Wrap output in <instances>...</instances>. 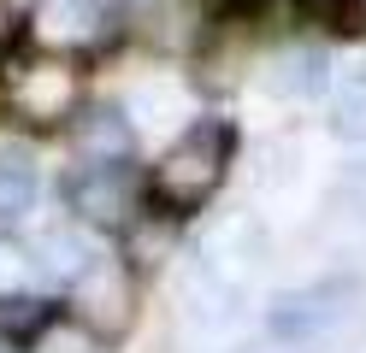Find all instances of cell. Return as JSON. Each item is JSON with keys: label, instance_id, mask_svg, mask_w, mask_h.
Segmentation results:
<instances>
[{"label": "cell", "instance_id": "cell-14", "mask_svg": "<svg viewBox=\"0 0 366 353\" xmlns=\"http://www.w3.org/2000/svg\"><path fill=\"white\" fill-rule=\"evenodd\" d=\"M41 324H48V306H41V300H30V295H0V336H6V342L36 336Z\"/></svg>", "mask_w": 366, "mask_h": 353}, {"label": "cell", "instance_id": "cell-4", "mask_svg": "<svg viewBox=\"0 0 366 353\" xmlns=\"http://www.w3.org/2000/svg\"><path fill=\"white\" fill-rule=\"evenodd\" d=\"M71 318L95 342H119L136 324V271L124 253H95L71 282Z\"/></svg>", "mask_w": 366, "mask_h": 353}, {"label": "cell", "instance_id": "cell-1", "mask_svg": "<svg viewBox=\"0 0 366 353\" xmlns=\"http://www.w3.org/2000/svg\"><path fill=\"white\" fill-rule=\"evenodd\" d=\"M83 101V71L71 53H54V47H36V53H6L0 59V106H6L18 124H65Z\"/></svg>", "mask_w": 366, "mask_h": 353}, {"label": "cell", "instance_id": "cell-15", "mask_svg": "<svg viewBox=\"0 0 366 353\" xmlns=\"http://www.w3.org/2000/svg\"><path fill=\"white\" fill-rule=\"evenodd\" d=\"M24 271H30V253L0 235V295H24Z\"/></svg>", "mask_w": 366, "mask_h": 353}, {"label": "cell", "instance_id": "cell-10", "mask_svg": "<svg viewBox=\"0 0 366 353\" xmlns=\"http://www.w3.org/2000/svg\"><path fill=\"white\" fill-rule=\"evenodd\" d=\"M89 242L71 230V224H54V230H41L36 235V247H30V265L41 271V277H54V282H77V271L89 265Z\"/></svg>", "mask_w": 366, "mask_h": 353}, {"label": "cell", "instance_id": "cell-2", "mask_svg": "<svg viewBox=\"0 0 366 353\" xmlns=\"http://www.w3.org/2000/svg\"><path fill=\"white\" fill-rule=\"evenodd\" d=\"M237 135L224 118H201L189 124L154 165V200L166 212H201L213 200V188L224 183V165H231Z\"/></svg>", "mask_w": 366, "mask_h": 353}, {"label": "cell", "instance_id": "cell-17", "mask_svg": "<svg viewBox=\"0 0 366 353\" xmlns=\"http://www.w3.org/2000/svg\"><path fill=\"white\" fill-rule=\"evenodd\" d=\"M201 6H213V12H219V6H231V0H201Z\"/></svg>", "mask_w": 366, "mask_h": 353}, {"label": "cell", "instance_id": "cell-9", "mask_svg": "<svg viewBox=\"0 0 366 353\" xmlns=\"http://www.w3.org/2000/svg\"><path fill=\"white\" fill-rule=\"evenodd\" d=\"M325 53L319 47H307V41H295V47H284L278 59L266 65V88L278 94V101H313V94H325Z\"/></svg>", "mask_w": 366, "mask_h": 353}, {"label": "cell", "instance_id": "cell-3", "mask_svg": "<svg viewBox=\"0 0 366 353\" xmlns=\"http://www.w3.org/2000/svg\"><path fill=\"white\" fill-rule=\"evenodd\" d=\"M272 329L295 347H337L349 329H360V289L355 282H313L272 306Z\"/></svg>", "mask_w": 366, "mask_h": 353}, {"label": "cell", "instance_id": "cell-11", "mask_svg": "<svg viewBox=\"0 0 366 353\" xmlns=\"http://www.w3.org/2000/svg\"><path fill=\"white\" fill-rule=\"evenodd\" d=\"M231 300H237V289H231L224 277H213L201 259L183 271V306H189V318H195V324H219V318H231Z\"/></svg>", "mask_w": 366, "mask_h": 353}, {"label": "cell", "instance_id": "cell-8", "mask_svg": "<svg viewBox=\"0 0 366 353\" xmlns=\"http://www.w3.org/2000/svg\"><path fill=\"white\" fill-rule=\"evenodd\" d=\"M71 148H77V159H83V171H89V165H124V153H130V112H124V106L83 112Z\"/></svg>", "mask_w": 366, "mask_h": 353}, {"label": "cell", "instance_id": "cell-6", "mask_svg": "<svg viewBox=\"0 0 366 353\" xmlns=\"http://www.w3.org/2000/svg\"><path fill=\"white\" fill-rule=\"evenodd\" d=\"M260 253H266V235L254 230V218H242V212H231L224 224H213V235L201 242V265H207L213 277H224L231 289H242L248 271L260 265Z\"/></svg>", "mask_w": 366, "mask_h": 353}, {"label": "cell", "instance_id": "cell-5", "mask_svg": "<svg viewBox=\"0 0 366 353\" xmlns=\"http://www.w3.org/2000/svg\"><path fill=\"white\" fill-rule=\"evenodd\" d=\"M65 200H71V212L83 224L130 230L136 224V200H142V183H136L130 165H89V171H77L71 183H65Z\"/></svg>", "mask_w": 366, "mask_h": 353}, {"label": "cell", "instance_id": "cell-13", "mask_svg": "<svg viewBox=\"0 0 366 353\" xmlns=\"http://www.w3.org/2000/svg\"><path fill=\"white\" fill-rule=\"evenodd\" d=\"M337 130L366 141V65H355L349 77L337 83Z\"/></svg>", "mask_w": 366, "mask_h": 353}, {"label": "cell", "instance_id": "cell-7", "mask_svg": "<svg viewBox=\"0 0 366 353\" xmlns=\"http://www.w3.org/2000/svg\"><path fill=\"white\" fill-rule=\"evenodd\" d=\"M36 36L48 47H89L107 36V6L101 0H48L36 12Z\"/></svg>", "mask_w": 366, "mask_h": 353}, {"label": "cell", "instance_id": "cell-16", "mask_svg": "<svg viewBox=\"0 0 366 353\" xmlns=\"http://www.w3.org/2000/svg\"><path fill=\"white\" fill-rule=\"evenodd\" d=\"M12 30V12H6V0H0V36H6Z\"/></svg>", "mask_w": 366, "mask_h": 353}, {"label": "cell", "instance_id": "cell-12", "mask_svg": "<svg viewBox=\"0 0 366 353\" xmlns=\"http://www.w3.org/2000/svg\"><path fill=\"white\" fill-rule=\"evenodd\" d=\"M36 200V159L24 148H0V218H18Z\"/></svg>", "mask_w": 366, "mask_h": 353}]
</instances>
